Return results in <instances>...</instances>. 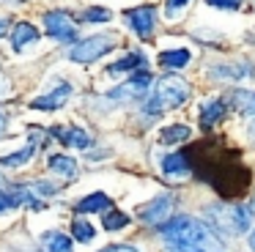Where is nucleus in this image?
Masks as SVG:
<instances>
[{
  "label": "nucleus",
  "mask_w": 255,
  "mask_h": 252,
  "mask_svg": "<svg viewBox=\"0 0 255 252\" xmlns=\"http://www.w3.org/2000/svg\"><path fill=\"white\" fill-rule=\"evenodd\" d=\"M159 233L173 252H225L220 236L206 222L187 217V214H178V217L167 219L159 228Z\"/></svg>",
  "instance_id": "f257e3e1"
},
{
  "label": "nucleus",
  "mask_w": 255,
  "mask_h": 252,
  "mask_svg": "<svg viewBox=\"0 0 255 252\" xmlns=\"http://www.w3.org/2000/svg\"><path fill=\"white\" fill-rule=\"evenodd\" d=\"M253 206H228V203H214L206 208V225L214 230L217 236H239L247 233L253 225Z\"/></svg>",
  "instance_id": "f03ea898"
},
{
  "label": "nucleus",
  "mask_w": 255,
  "mask_h": 252,
  "mask_svg": "<svg viewBox=\"0 0 255 252\" xmlns=\"http://www.w3.org/2000/svg\"><path fill=\"white\" fill-rule=\"evenodd\" d=\"M189 99V85L178 77H162L159 85H156V93L143 104V110L148 115H162L173 107H181Z\"/></svg>",
  "instance_id": "7ed1b4c3"
},
{
  "label": "nucleus",
  "mask_w": 255,
  "mask_h": 252,
  "mask_svg": "<svg viewBox=\"0 0 255 252\" xmlns=\"http://www.w3.org/2000/svg\"><path fill=\"white\" fill-rule=\"evenodd\" d=\"M116 44H118V36H113V33H99V36L83 38V41H77L69 49V60H74V63H91V60L107 55Z\"/></svg>",
  "instance_id": "20e7f679"
},
{
  "label": "nucleus",
  "mask_w": 255,
  "mask_h": 252,
  "mask_svg": "<svg viewBox=\"0 0 255 252\" xmlns=\"http://www.w3.org/2000/svg\"><path fill=\"white\" fill-rule=\"evenodd\" d=\"M44 25H47V33H50L55 41H74L77 44V27H74V22L69 19L66 11H47L44 14Z\"/></svg>",
  "instance_id": "39448f33"
},
{
  "label": "nucleus",
  "mask_w": 255,
  "mask_h": 252,
  "mask_svg": "<svg viewBox=\"0 0 255 252\" xmlns=\"http://www.w3.org/2000/svg\"><path fill=\"white\" fill-rule=\"evenodd\" d=\"M17 206H33V208H41V203L36 200L33 189L28 186H0V214L3 211H11Z\"/></svg>",
  "instance_id": "423d86ee"
},
{
  "label": "nucleus",
  "mask_w": 255,
  "mask_h": 252,
  "mask_svg": "<svg viewBox=\"0 0 255 252\" xmlns=\"http://www.w3.org/2000/svg\"><path fill=\"white\" fill-rule=\"evenodd\" d=\"M170 208H173V197L170 195H159V197H154L151 203H145V206L137 208V219L143 225H159L162 228V225L167 222Z\"/></svg>",
  "instance_id": "0eeeda50"
},
{
  "label": "nucleus",
  "mask_w": 255,
  "mask_h": 252,
  "mask_svg": "<svg viewBox=\"0 0 255 252\" xmlns=\"http://www.w3.org/2000/svg\"><path fill=\"white\" fill-rule=\"evenodd\" d=\"M148 85H151V74L143 69V71H137V74H132V80H127L124 85L113 88L107 96L110 99H140L148 91Z\"/></svg>",
  "instance_id": "6e6552de"
},
{
  "label": "nucleus",
  "mask_w": 255,
  "mask_h": 252,
  "mask_svg": "<svg viewBox=\"0 0 255 252\" xmlns=\"http://www.w3.org/2000/svg\"><path fill=\"white\" fill-rule=\"evenodd\" d=\"M127 19H129L132 30L137 33L140 38H151V33H154V22H156V8L154 5H140V8L129 11Z\"/></svg>",
  "instance_id": "1a4fd4ad"
},
{
  "label": "nucleus",
  "mask_w": 255,
  "mask_h": 252,
  "mask_svg": "<svg viewBox=\"0 0 255 252\" xmlns=\"http://www.w3.org/2000/svg\"><path fill=\"white\" fill-rule=\"evenodd\" d=\"M69 96H72V85H69V82H58L55 91L47 93V96L33 99L30 107H33V110H44V113H50V110H61L63 104L69 102Z\"/></svg>",
  "instance_id": "9d476101"
},
{
  "label": "nucleus",
  "mask_w": 255,
  "mask_h": 252,
  "mask_svg": "<svg viewBox=\"0 0 255 252\" xmlns=\"http://www.w3.org/2000/svg\"><path fill=\"white\" fill-rule=\"evenodd\" d=\"M162 173L170 175V178H181V175H189L192 173V156L184 151H176V153H167L162 159Z\"/></svg>",
  "instance_id": "9b49d317"
},
{
  "label": "nucleus",
  "mask_w": 255,
  "mask_h": 252,
  "mask_svg": "<svg viewBox=\"0 0 255 252\" xmlns=\"http://www.w3.org/2000/svg\"><path fill=\"white\" fill-rule=\"evenodd\" d=\"M52 137H58V140L63 142V145L69 148H91V137L85 129H80V126H69V129H50Z\"/></svg>",
  "instance_id": "f8f14e48"
},
{
  "label": "nucleus",
  "mask_w": 255,
  "mask_h": 252,
  "mask_svg": "<svg viewBox=\"0 0 255 252\" xmlns=\"http://www.w3.org/2000/svg\"><path fill=\"white\" fill-rule=\"evenodd\" d=\"M39 41V30H36L30 22H19V25H14L11 30V47L17 49V52H22L28 44H36Z\"/></svg>",
  "instance_id": "ddd939ff"
},
{
  "label": "nucleus",
  "mask_w": 255,
  "mask_h": 252,
  "mask_svg": "<svg viewBox=\"0 0 255 252\" xmlns=\"http://www.w3.org/2000/svg\"><path fill=\"white\" fill-rule=\"evenodd\" d=\"M225 113H228V104L222 102V99H211V102H206L203 110H200V126H203V129H211L214 124H220Z\"/></svg>",
  "instance_id": "4468645a"
},
{
  "label": "nucleus",
  "mask_w": 255,
  "mask_h": 252,
  "mask_svg": "<svg viewBox=\"0 0 255 252\" xmlns=\"http://www.w3.org/2000/svg\"><path fill=\"white\" fill-rule=\"evenodd\" d=\"M110 208V197L105 192H91L77 203V214H94V211H107Z\"/></svg>",
  "instance_id": "2eb2a0df"
},
{
  "label": "nucleus",
  "mask_w": 255,
  "mask_h": 252,
  "mask_svg": "<svg viewBox=\"0 0 255 252\" xmlns=\"http://www.w3.org/2000/svg\"><path fill=\"white\" fill-rule=\"evenodd\" d=\"M189 49H162L159 52V66H165V69H184V66L189 63Z\"/></svg>",
  "instance_id": "dca6fc26"
},
{
  "label": "nucleus",
  "mask_w": 255,
  "mask_h": 252,
  "mask_svg": "<svg viewBox=\"0 0 255 252\" xmlns=\"http://www.w3.org/2000/svg\"><path fill=\"white\" fill-rule=\"evenodd\" d=\"M36 151H39V145H36V142H28L22 151H14V153H8V156H0V164H3V167H22L25 162H30V159L36 156Z\"/></svg>",
  "instance_id": "f3484780"
},
{
  "label": "nucleus",
  "mask_w": 255,
  "mask_h": 252,
  "mask_svg": "<svg viewBox=\"0 0 255 252\" xmlns=\"http://www.w3.org/2000/svg\"><path fill=\"white\" fill-rule=\"evenodd\" d=\"M41 247H44L47 252H72V239H69L66 233L50 230V233H44V239H41Z\"/></svg>",
  "instance_id": "a211bd4d"
},
{
  "label": "nucleus",
  "mask_w": 255,
  "mask_h": 252,
  "mask_svg": "<svg viewBox=\"0 0 255 252\" xmlns=\"http://www.w3.org/2000/svg\"><path fill=\"white\" fill-rule=\"evenodd\" d=\"M189 137V126L187 124H170L159 131V140L165 145H176V142H184Z\"/></svg>",
  "instance_id": "6ab92c4d"
},
{
  "label": "nucleus",
  "mask_w": 255,
  "mask_h": 252,
  "mask_svg": "<svg viewBox=\"0 0 255 252\" xmlns=\"http://www.w3.org/2000/svg\"><path fill=\"white\" fill-rule=\"evenodd\" d=\"M129 69H145V55L143 52H132V55H127V58L116 60L107 71H110V74H121V71H129Z\"/></svg>",
  "instance_id": "aec40b11"
},
{
  "label": "nucleus",
  "mask_w": 255,
  "mask_h": 252,
  "mask_svg": "<svg viewBox=\"0 0 255 252\" xmlns=\"http://www.w3.org/2000/svg\"><path fill=\"white\" fill-rule=\"evenodd\" d=\"M50 170L58 175H66V178H74L77 175V162L63 156V153H55V156H50Z\"/></svg>",
  "instance_id": "412c9836"
},
{
  "label": "nucleus",
  "mask_w": 255,
  "mask_h": 252,
  "mask_svg": "<svg viewBox=\"0 0 255 252\" xmlns=\"http://www.w3.org/2000/svg\"><path fill=\"white\" fill-rule=\"evenodd\" d=\"M72 233H74V241H83V244H91L96 236L94 225H88L85 219H74L72 222Z\"/></svg>",
  "instance_id": "4be33fe9"
},
{
  "label": "nucleus",
  "mask_w": 255,
  "mask_h": 252,
  "mask_svg": "<svg viewBox=\"0 0 255 252\" xmlns=\"http://www.w3.org/2000/svg\"><path fill=\"white\" fill-rule=\"evenodd\" d=\"M244 74H253V66L242 63V66H217L214 77H233V80H242Z\"/></svg>",
  "instance_id": "5701e85b"
},
{
  "label": "nucleus",
  "mask_w": 255,
  "mask_h": 252,
  "mask_svg": "<svg viewBox=\"0 0 255 252\" xmlns=\"http://www.w3.org/2000/svg\"><path fill=\"white\" fill-rule=\"evenodd\" d=\"M233 104H236L242 113L255 115V93H250V91H236V93H233Z\"/></svg>",
  "instance_id": "b1692460"
},
{
  "label": "nucleus",
  "mask_w": 255,
  "mask_h": 252,
  "mask_svg": "<svg viewBox=\"0 0 255 252\" xmlns=\"http://www.w3.org/2000/svg\"><path fill=\"white\" fill-rule=\"evenodd\" d=\"M102 225H105V230H121L129 225V217L124 211H107L105 219H102Z\"/></svg>",
  "instance_id": "393cba45"
},
{
  "label": "nucleus",
  "mask_w": 255,
  "mask_h": 252,
  "mask_svg": "<svg viewBox=\"0 0 255 252\" xmlns=\"http://www.w3.org/2000/svg\"><path fill=\"white\" fill-rule=\"evenodd\" d=\"M83 19H85V22H110V19H113V14H110V8L94 5V8H88V11L83 14Z\"/></svg>",
  "instance_id": "a878e982"
},
{
  "label": "nucleus",
  "mask_w": 255,
  "mask_h": 252,
  "mask_svg": "<svg viewBox=\"0 0 255 252\" xmlns=\"http://www.w3.org/2000/svg\"><path fill=\"white\" fill-rule=\"evenodd\" d=\"M30 189H33V195H44V197H52V195L58 192L52 184H44V181H36V184H30Z\"/></svg>",
  "instance_id": "bb28decb"
},
{
  "label": "nucleus",
  "mask_w": 255,
  "mask_h": 252,
  "mask_svg": "<svg viewBox=\"0 0 255 252\" xmlns=\"http://www.w3.org/2000/svg\"><path fill=\"white\" fill-rule=\"evenodd\" d=\"M187 3H189V0H167V8H165V14H167V16H176V14H178V11H181Z\"/></svg>",
  "instance_id": "cd10ccee"
},
{
  "label": "nucleus",
  "mask_w": 255,
  "mask_h": 252,
  "mask_svg": "<svg viewBox=\"0 0 255 252\" xmlns=\"http://www.w3.org/2000/svg\"><path fill=\"white\" fill-rule=\"evenodd\" d=\"M209 3H211V5H217V8H231V11H236L242 0H209Z\"/></svg>",
  "instance_id": "c85d7f7f"
},
{
  "label": "nucleus",
  "mask_w": 255,
  "mask_h": 252,
  "mask_svg": "<svg viewBox=\"0 0 255 252\" xmlns=\"http://www.w3.org/2000/svg\"><path fill=\"white\" fill-rule=\"evenodd\" d=\"M102 252H140V250H134V247H129V244H118V247H107V250H102Z\"/></svg>",
  "instance_id": "c756f323"
},
{
  "label": "nucleus",
  "mask_w": 255,
  "mask_h": 252,
  "mask_svg": "<svg viewBox=\"0 0 255 252\" xmlns=\"http://www.w3.org/2000/svg\"><path fill=\"white\" fill-rule=\"evenodd\" d=\"M6 30H8V22H6V19H0V36H3Z\"/></svg>",
  "instance_id": "7c9ffc66"
},
{
  "label": "nucleus",
  "mask_w": 255,
  "mask_h": 252,
  "mask_svg": "<svg viewBox=\"0 0 255 252\" xmlns=\"http://www.w3.org/2000/svg\"><path fill=\"white\" fill-rule=\"evenodd\" d=\"M3 131H6V118L0 115V134H3Z\"/></svg>",
  "instance_id": "2f4dec72"
},
{
  "label": "nucleus",
  "mask_w": 255,
  "mask_h": 252,
  "mask_svg": "<svg viewBox=\"0 0 255 252\" xmlns=\"http://www.w3.org/2000/svg\"><path fill=\"white\" fill-rule=\"evenodd\" d=\"M250 247H253V250H255V230H253V233H250Z\"/></svg>",
  "instance_id": "473e14b6"
}]
</instances>
